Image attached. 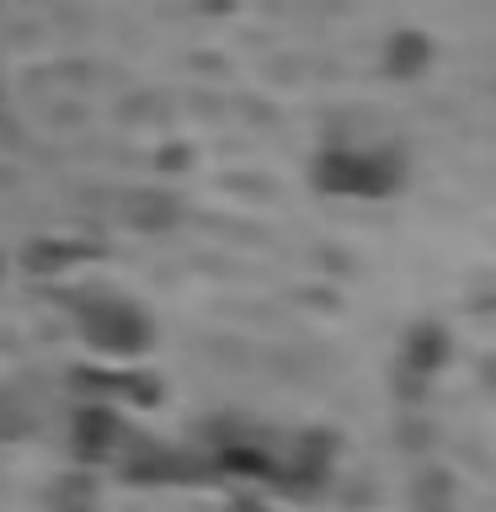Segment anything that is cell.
<instances>
[{"label":"cell","mask_w":496,"mask_h":512,"mask_svg":"<svg viewBox=\"0 0 496 512\" xmlns=\"http://www.w3.org/2000/svg\"><path fill=\"white\" fill-rule=\"evenodd\" d=\"M112 438V422H107V416H86V422H80V443H86V448H102Z\"/></svg>","instance_id":"obj_1"}]
</instances>
